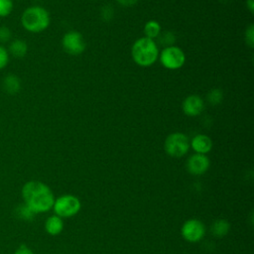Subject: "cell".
<instances>
[{
  "label": "cell",
  "instance_id": "obj_1",
  "mask_svg": "<svg viewBox=\"0 0 254 254\" xmlns=\"http://www.w3.org/2000/svg\"><path fill=\"white\" fill-rule=\"evenodd\" d=\"M24 203L36 214L49 211L53 208L55 195L48 185L41 181H29L21 190Z\"/></svg>",
  "mask_w": 254,
  "mask_h": 254
},
{
  "label": "cell",
  "instance_id": "obj_2",
  "mask_svg": "<svg viewBox=\"0 0 254 254\" xmlns=\"http://www.w3.org/2000/svg\"><path fill=\"white\" fill-rule=\"evenodd\" d=\"M51 23L50 13L42 6H30L21 15L23 28L30 33H41L48 29Z\"/></svg>",
  "mask_w": 254,
  "mask_h": 254
},
{
  "label": "cell",
  "instance_id": "obj_3",
  "mask_svg": "<svg viewBox=\"0 0 254 254\" xmlns=\"http://www.w3.org/2000/svg\"><path fill=\"white\" fill-rule=\"evenodd\" d=\"M133 61L140 66H150L159 58V48L152 39L143 37L134 42L131 48Z\"/></svg>",
  "mask_w": 254,
  "mask_h": 254
},
{
  "label": "cell",
  "instance_id": "obj_4",
  "mask_svg": "<svg viewBox=\"0 0 254 254\" xmlns=\"http://www.w3.org/2000/svg\"><path fill=\"white\" fill-rule=\"evenodd\" d=\"M81 208L80 199L73 194H63L55 198L53 209L56 215L64 218L74 216Z\"/></svg>",
  "mask_w": 254,
  "mask_h": 254
},
{
  "label": "cell",
  "instance_id": "obj_5",
  "mask_svg": "<svg viewBox=\"0 0 254 254\" xmlns=\"http://www.w3.org/2000/svg\"><path fill=\"white\" fill-rule=\"evenodd\" d=\"M190 148V139L182 132L170 134L164 143L165 152L173 158H181L185 156L189 152Z\"/></svg>",
  "mask_w": 254,
  "mask_h": 254
},
{
  "label": "cell",
  "instance_id": "obj_6",
  "mask_svg": "<svg viewBox=\"0 0 254 254\" xmlns=\"http://www.w3.org/2000/svg\"><path fill=\"white\" fill-rule=\"evenodd\" d=\"M162 65L168 69H179L186 62V55L184 51L177 46H167L159 55Z\"/></svg>",
  "mask_w": 254,
  "mask_h": 254
},
{
  "label": "cell",
  "instance_id": "obj_7",
  "mask_svg": "<svg viewBox=\"0 0 254 254\" xmlns=\"http://www.w3.org/2000/svg\"><path fill=\"white\" fill-rule=\"evenodd\" d=\"M64 50L72 56L80 55L84 52L86 44L83 36L76 31H69L65 33L62 40Z\"/></svg>",
  "mask_w": 254,
  "mask_h": 254
},
{
  "label": "cell",
  "instance_id": "obj_8",
  "mask_svg": "<svg viewBox=\"0 0 254 254\" xmlns=\"http://www.w3.org/2000/svg\"><path fill=\"white\" fill-rule=\"evenodd\" d=\"M181 233L185 240L191 243L198 242L203 238L205 234V226L200 220L196 218H190L183 224Z\"/></svg>",
  "mask_w": 254,
  "mask_h": 254
},
{
  "label": "cell",
  "instance_id": "obj_9",
  "mask_svg": "<svg viewBox=\"0 0 254 254\" xmlns=\"http://www.w3.org/2000/svg\"><path fill=\"white\" fill-rule=\"evenodd\" d=\"M210 166V161L206 155L202 154H193L189 157L187 160V171L193 176L203 175Z\"/></svg>",
  "mask_w": 254,
  "mask_h": 254
},
{
  "label": "cell",
  "instance_id": "obj_10",
  "mask_svg": "<svg viewBox=\"0 0 254 254\" xmlns=\"http://www.w3.org/2000/svg\"><path fill=\"white\" fill-rule=\"evenodd\" d=\"M183 111L186 115L194 117L199 115L204 109V101L203 99L195 94L187 96L182 104Z\"/></svg>",
  "mask_w": 254,
  "mask_h": 254
},
{
  "label": "cell",
  "instance_id": "obj_11",
  "mask_svg": "<svg viewBox=\"0 0 254 254\" xmlns=\"http://www.w3.org/2000/svg\"><path fill=\"white\" fill-rule=\"evenodd\" d=\"M190 146L195 153L205 155L212 149V140L207 135L197 134L191 138Z\"/></svg>",
  "mask_w": 254,
  "mask_h": 254
},
{
  "label": "cell",
  "instance_id": "obj_12",
  "mask_svg": "<svg viewBox=\"0 0 254 254\" xmlns=\"http://www.w3.org/2000/svg\"><path fill=\"white\" fill-rule=\"evenodd\" d=\"M64 229L63 218L54 214L49 216L45 221V230L48 234L56 236L59 235Z\"/></svg>",
  "mask_w": 254,
  "mask_h": 254
},
{
  "label": "cell",
  "instance_id": "obj_13",
  "mask_svg": "<svg viewBox=\"0 0 254 254\" xmlns=\"http://www.w3.org/2000/svg\"><path fill=\"white\" fill-rule=\"evenodd\" d=\"M8 53L9 55L13 56L17 59H22L27 55L28 52V45L24 40L21 39H15L10 42L8 47Z\"/></svg>",
  "mask_w": 254,
  "mask_h": 254
},
{
  "label": "cell",
  "instance_id": "obj_14",
  "mask_svg": "<svg viewBox=\"0 0 254 254\" xmlns=\"http://www.w3.org/2000/svg\"><path fill=\"white\" fill-rule=\"evenodd\" d=\"M3 88L8 94H17L21 89L20 78L14 73L7 74L3 79Z\"/></svg>",
  "mask_w": 254,
  "mask_h": 254
},
{
  "label": "cell",
  "instance_id": "obj_15",
  "mask_svg": "<svg viewBox=\"0 0 254 254\" xmlns=\"http://www.w3.org/2000/svg\"><path fill=\"white\" fill-rule=\"evenodd\" d=\"M230 229V224L226 219H216L210 226L211 234L217 238H221L225 236Z\"/></svg>",
  "mask_w": 254,
  "mask_h": 254
},
{
  "label": "cell",
  "instance_id": "obj_16",
  "mask_svg": "<svg viewBox=\"0 0 254 254\" xmlns=\"http://www.w3.org/2000/svg\"><path fill=\"white\" fill-rule=\"evenodd\" d=\"M144 34L146 38L156 39L161 34V25L156 20H149L144 26Z\"/></svg>",
  "mask_w": 254,
  "mask_h": 254
},
{
  "label": "cell",
  "instance_id": "obj_17",
  "mask_svg": "<svg viewBox=\"0 0 254 254\" xmlns=\"http://www.w3.org/2000/svg\"><path fill=\"white\" fill-rule=\"evenodd\" d=\"M15 214L17 215V217H19L23 220H26V221L33 220L36 215V213L32 209H30L24 202L16 207Z\"/></svg>",
  "mask_w": 254,
  "mask_h": 254
},
{
  "label": "cell",
  "instance_id": "obj_18",
  "mask_svg": "<svg viewBox=\"0 0 254 254\" xmlns=\"http://www.w3.org/2000/svg\"><path fill=\"white\" fill-rule=\"evenodd\" d=\"M223 94L222 91L218 88H213L207 93V101L211 105H217L222 101Z\"/></svg>",
  "mask_w": 254,
  "mask_h": 254
},
{
  "label": "cell",
  "instance_id": "obj_19",
  "mask_svg": "<svg viewBox=\"0 0 254 254\" xmlns=\"http://www.w3.org/2000/svg\"><path fill=\"white\" fill-rule=\"evenodd\" d=\"M14 8L13 0H0V18L9 16Z\"/></svg>",
  "mask_w": 254,
  "mask_h": 254
},
{
  "label": "cell",
  "instance_id": "obj_20",
  "mask_svg": "<svg viewBox=\"0 0 254 254\" xmlns=\"http://www.w3.org/2000/svg\"><path fill=\"white\" fill-rule=\"evenodd\" d=\"M10 55L8 53L7 48H5L3 45H0V70L5 68L9 63Z\"/></svg>",
  "mask_w": 254,
  "mask_h": 254
},
{
  "label": "cell",
  "instance_id": "obj_21",
  "mask_svg": "<svg viewBox=\"0 0 254 254\" xmlns=\"http://www.w3.org/2000/svg\"><path fill=\"white\" fill-rule=\"evenodd\" d=\"M12 33L7 26H0V45L6 44L11 40Z\"/></svg>",
  "mask_w": 254,
  "mask_h": 254
},
{
  "label": "cell",
  "instance_id": "obj_22",
  "mask_svg": "<svg viewBox=\"0 0 254 254\" xmlns=\"http://www.w3.org/2000/svg\"><path fill=\"white\" fill-rule=\"evenodd\" d=\"M245 42L250 47H254V25L251 24L245 32Z\"/></svg>",
  "mask_w": 254,
  "mask_h": 254
},
{
  "label": "cell",
  "instance_id": "obj_23",
  "mask_svg": "<svg viewBox=\"0 0 254 254\" xmlns=\"http://www.w3.org/2000/svg\"><path fill=\"white\" fill-rule=\"evenodd\" d=\"M101 18L104 20V21H110L112 18H113V8L110 7V6H104L102 9H101Z\"/></svg>",
  "mask_w": 254,
  "mask_h": 254
},
{
  "label": "cell",
  "instance_id": "obj_24",
  "mask_svg": "<svg viewBox=\"0 0 254 254\" xmlns=\"http://www.w3.org/2000/svg\"><path fill=\"white\" fill-rule=\"evenodd\" d=\"M13 254H34V252L32 251V249H30L28 246L26 245H20Z\"/></svg>",
  "mask_w": 254,
  "mask_h": 254
},
{
  "label": "cell",
  "instance_id": "obj_25",
  "mask_svg": "<svg viewBox=\"0 0 254 254\" xmlns=\"http://www.w3.org/2000/svg\"><path fill=\"white\" fill-rule=\"evenodd\" d=\"M175 38H174V35L171 33V32H168L164 35V39H163V43L168 45V46H172L173 42H174Z\"/></svg>",
  "mask_w": 254,
  "mask_h": 254
},
{
  "label": "cell",
  "instance_id": "obj_26",
  "mask_svg": "<svg viewBox=\"0 0 254 254\" xmlns=\"http://www.w3.org/2000/svg\"><path fill=\"white\" fill-rule=\"evenodd\" d=\"M138 0H116L118 4H120L123 7H131L137 3Z\"/></svg>",
  "mask_w": 254,
  "mask_h": 254
},
{
  "label": "cell",
  "instance_id": "obj_27",
  "mask_svg": "<svg viewBox=\"0 0 254 254\" xmlns=\"http://www.w3.org/2000/svg\"><path fill=\"white\" fill-rule=\"evenodd\" d=\"M246 7L248 8L250 13H253V11H254V0H246Z\"/></svg>",
  "mask_w": 254,
  "mask_h": 254
}]
</instances>
